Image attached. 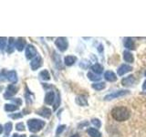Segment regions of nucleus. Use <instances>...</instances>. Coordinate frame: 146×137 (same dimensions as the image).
I'll list each match as a JSON object with an SVG mask.
<instances>
[{"label": "nucleus", "instance_id": "f257e3e1", "mask_svg": "<svg viewBox=\"0 0 146 137\" xmlns=\"http://www.w3.org/2000/svg\"><path fill=\"white\" fill-rule=\"evenodd\" d=\"M111 116L117 122H124L130 118L131 113L124 106H116L111 110Z\"/></svg>", "mask_w": 146, "mask_h": 137}, {"label": "nucleus", "instance_id": "f03ea898", "mask_svg": "<svg viewBox=\"0 0 146 137\" xmlns=\"http://www.w3.org/2000/svg\"><path fill=\"white\" fill-rule=\"evenodd\" d=\"M27 126L31 132H38L44 128L45 122L39 119H30L27 121Z\"/></svg>", "mask_w": 146, "mask_h": 137}, {"label": "nucleus", "instance_id": "7ed1b4c3", "mask_svg": "<svg viewBox=\"0 0 146 137\" xmlns=\"http://www.w3.org/2000/svg\"><path fill=\"white\" fill-rule=\"evenodd\" d=\"M130 91L127 90H116V91H113V92L110 93L108 95H106L104 97V100H113V99H116V98H120V97H123V96H125L127 94H129Z\"/></svg>", "mask_w": 146, "mask_h": 137}, {"label": "nucleus", "instance_id": "20e7f679", "mask_svg": "<svg viewBox=\"0 0 146 137\" xmlns=\"http://www.w3.org/2000/svg\"><path fill=\"white\" fill-rule=\"evenodd\" d=\"M55 45L57 46V48L60 50L61 52L66 51L68 47V40L66 38H58L56 40H55Z\"/></svg>", "mask_w": 146, "mask_h": 137}, {"label": "nucleus", "instance_id": "39448f33", "mask_svg": "<svg viewBox=\"0 0 146 137\" xmlns=\"http://www.w3.org/2000/svg\"><path fill=\"white\" fill-rule=\"evenodd\" d=\"M17 87L14 84H10L7 86L6 92L4 93V98L6 100H10L14 95L17 94Z\"/></svg>", "mask_w": 146, "mask_h": 137}, {"label": "nucleus", "instance_id": "423d86ee", "mask_svg": "<svg viewBox=\"0 0 146 137\" xmlns=\"http://www.w3.org/2000/svg\"><path fill=\"white\" fill-rule=\"evenodd\" d=\"M38 56V51H36V48L33 45H27L26 48V58L27 59H33Z\"/></svg>", "mask_w": 146, "mask_h": 137}, {"label": "nucleus", "instance_id": "0eeeda50", "mask_svg": "<svg viewBox=\"0 0 146 137\" xmlns=\"http://www.w3.org/2000/svg\"><path fill=\"white\" fill-rule=\"evenodd\" d=\"M42 63H43V61H42V58L40 56H36V58H34L30 62V67H31V70H36L38 68H39L41 66H42Z\"/></svg>", "mask_w": 146, "mask_h": 137}, {"label": "nucleus", "instance_id": "6e6552de", "mask_svg": "<svg viewBox=\"0 0 146 137\" xmlns=\"http://www.w3.org/2000/svg\"><path fill=\"white\" fill-rule=\"evenodd\" d=\"M5 79L8 81L12 82V83H16L17 81V74L16 70H9L5 71Z\"/></svg>", "mask_w": 146, "mask_h": 137}, {"label": "nucleus", "instance_id": "1a4fd4ad", "mask_svg": "<svg viewBox=\"0 0 146 137\" xmlns=\"http://www.w3.org/2000/svg\"><path fill=\"white\" fill-rule=\"evenodd\" d=\"M131 70H132V67L131 66L128 65V64H122V65H121L120 67L118 68L117 73H118L119 76H122V75L126 74V73L131 71Z\"/></svg>", "mask_w": 146, "mask_h": 137}, {"label": "nucleus", "instance_id": "9d476101", "mask_svg": "<svg viewBox=\"0 0 146 137\" xmlns=\"http://www.w3.org/2000/svg\"><path fill=\"white\" fill-rule=\"evenodd\" d=\"M55 100H56V97H55L54 91L49 90V91H48L47 93H46V95H45V99H44V102H45L46 104L51 105V104L54 103Z\"/></svg>", "mask_w": 146, "mask_h": 137}, {"label": "nucleus", "instance_id": "9b49d317", "mask_svg": "<svg viewBox=\"0 0 146 137\" xmlns=\"http://www.w3.org/2000/svg\"><path fill=\"white\" fill-rule=\"evenodd\" d=\"M51 110L47 108V107H42V108H40L39 110H38L36 111V114H38V115L40 116H42L46 119H48L50 116H51Z\"/></svg>", "mask_w": 146, "mask_h": 137}, {"label": "nucleus", "instance_id": "f8f14e48", "mask_svg": "<svg viewBox=\"0 0 146 137\" xmlns=\"http://www.w3.org/2000/svg\"><path fill=\"white\" fill-rule=\"evenodd\" d=\"M135 83V78L133 75H129L128 77L122 79L121 84L124 87H131Z\"/></svg>", "mask_w": 146, "mask_h": 137}, {"label": "nucleus", "instance_id": "ddd939ff", "mask_svg": "<svg viewBox=\"0 0 146 137\" xmlns=\"http://www.w3.org/2000/svg\"><path fill=\"white\" fill-rule=\"evenodd\" d=\"M16 49L18 50V51H22L23 49L26 47V40L24 38H18L16 40V44H15Z\"/></svg>", "mask_w": 146, "mask_h": 137}, {"label": "nucleus", "instance_id": "4468645a", "mask_svg": "<svg viewBox=\"0 0 146 137\" xmlns=\"http://www.w3.org/2000/svg\"><path fill=\"white\" fill-rule=\"evenodd\" d=\"M75 102L78 105H80V106H88V100H87V97L84 95L77 96Z\"/></svg>", "mask_w": 146, "mask_h": 137}, {"label": "nucleus", "instance_id": "2eb2a0df", "mask_svg": "<svg viewBox=\"0 0 146 137\" xmlns=\"http://www.w3.org/2000/svg\"><path fill=\"white\" fill-rule=\"evenodd\" d=\"M104 78H105V80L110 81V82H114V81L117 80L116 74L113 71H111V70H107L104 73Z\"/></svg>", "mask_w": 146, "mask_h": 137}, {"label": "nucleus", "instance_id": "dca6fc26", "mask_svg": "<svg viewBox=\"0 0 146 137\" xmlns=\"http://www.w3.org/2000/svg\"><path fill=\"white\" fill-rule=\"evenodd\" d=\"M90 70H91V71H92L93 73H95V74L100 75V74H102V73L103 72L104 68H103L102 65H100V64L95 63V64H93V65L90 67Z\"/></svg>", "mask_w": 146, "mask_h": 137}, {"label": "nucleus", "instance_id": "f3484780", "mask_svg": "<svg viewBox=\"0 0 146 137\" xmlns=\"http://www.w3.org/2000/svg\"><path fill=\"white\" fill-rule=\"evenodd\" d=\"M76 61H77V58L75 56H70H70H66L65 59H64V63H65L66 66L68 67L72 66Z\"/></svg>", "mask_w": 146, "mask_h": 137}, {"label": "nucleus", "instance_id": "a211bd4d", "mask_svg": "<svg viewBox=\"0 0 146 137\" xmlns=\"http://www.w3.org/2000/svg\"><path fill=\"white\" fill-rule=\"evenodd\" d=\"M124 47L127 49H130V50H133L135 49V45L133 40H132L131 38H126L124 39Z\"/></svg>", "mask_w": 146, "mask_h": 137}, {"label": "nucleus", "instance_id": "6ab92c4d", "mask_svg": "<svg viewBox=\"0 0 146 137\" xmlns=\"http://www.w3.org/2000/svg\"><path fill=\"white\" fill-rule=\"evenodd\" d=\"M15 44H16V40L14 38H9L8 39V45H7V53H12L15 49Z\"/></svg>", "mask_w": 146, "mask_h": 137}, {"label": "nucleus", "instance_id": "aec40b11", "mask_svg": "<svg viewBox=\"0 0 146 137\" xmlns=\"http://www.w3.org/2000/svg\"><path fill=\"white\" fill-rule=\"evenodd\" d=\"M87 134H88L90 137H102V134L95 128H89L87 130Z\"/></svg>", "mask_w": 146, "mask_h": 137}, {"label": "nucleus", "instance_id": "412c9836", "mask_svg": "<svg viewBox=\"0 0 146 137\" xmlns=\"http://www.w3.org/2000/svg\"><path fill=\"white\" fill-rule=\"evenodd\" d=\"M123 59L128 62V63H132L134 61V59H133V56H132V54L129 51H125L123 52Z\"/></svg>", "mask_w": 146, "mask_h": 137}, {"label": "nucleus", "instance_id": "4be33fe9", "mask_svg": "<svg viewBox=\"0 0 146 137\" xmlns=\"http://www.w3.org/2000/svg\"><path fill=\"white\" fill-rule=\"evenodd\" d=\"M18 106H17V105L13 104V103H9V104H5V111L6 112H15V111H17L18 110Z\"/></svg>", "mask_w": 146, "mask_h": 137}, {"label": "nucleus", "instance_id": "5701e85b", "mask_svg": "<svg viewBox=\"0 0 146 137\" xmlns=\"http://www.w3.org/2000/svg\"><path fill=\"white\" fill-rule=\"evenodd\" d=\"M87 76H88V78H89V80H92V81H100V80H102V77H100V75L95 74V73H93L92 71L88 72V74H87Z\"/></svg>", "mask_w": 146, "mask_h": 137}, {"label": "nucleus", "instance_id": "b1692460", "mask_svg": "<svg viewBox=\"0 0 146 137\" xmlns=\"http://www.w3.org/2000/svg\"><path fill=\"white\" fill-rule=\"evenodd\" d=\"M12 122H7L6 124L4 126V131H5V136L4 137H8L9 134H10V132L12 131Z\"/></svg>", "mask_w": 146, "mask_h": 137}, {"label": "nucleus", "instance_id": "393cba45", "mask_svg": "<svg viewBox=\"0 0 146 137\" xmlns=\"http://www.w3.org/2000/svg\"><path fill=\"white\" fill-rule=\"evenodd\" d=\"M91 87L95 90H103L105 87H106V85H105V82H96V83H93L92 85H91Z\"/></svg>", "mask_w": 146, "mask_h": 137}, {"label": "nucleus", "instance_id": "a878e982", "mask_svg": "<svg viewBox=\"0 0 146 137\" xmlns=\"http://www.w3.org/2000/svg\"><path fill=\"white\" fill-rule=\"evenodd\" d=\"M39 77L43 80H50V74L47 70H44L39 73Z\"/></svg>", "mask_w": 146, "mask_h": 137}, {"label": "nucleus", "instance_id": "bb28decb", "mask_svg": "<svg viewBox=\"0 0 146 137\" xmlns=\"http://www.w3.org/2000/svg\"><path fill=\"white\" fill-rule=\"evenodd\" d=\"M53 59H54L55 64H56L58 68H62V67H61V59H60V57H59L56 52H54Z\"/></svg>", "mask_w": 146, "mask_h": 137}, {"label": "nucleus", "instance_id": "cd10ccee", "mask_svg": "<svg viewBox=\"0 0 146 137\" xmlns=\"http://www.w3.org/2000/svg\"><path fill=\"white\" fill-rule=\"evenodd\" d=\"M6 45H7V38H0V49H4L6 48Z\"/></svg>", "mask_w": 146, "mask_h": 137}, {"label": "nucleus", "instance_id": "c85d7f7f", "mask_svg": "<svg viewBox=\"0 0 146 137\" xmlns=\"http://www.w3.org/2000/svg\"><path fill=\"white\" fill-rule=\"evenodd\" d=\"M56 102L54 103V107H53V110L55 111V110H57L58 107L59 106V104H60V96H59V93H58L57 95V98H56Z\"/></svg>", "mask_w": 146, "mask_h": 137}, {"label": "nucleus", "instance_id": "c756f323", "mask_svg": "<svg viewBox=\"0 0 146 137\" xmlns=\"http://www.w3.org/2000/svg\"><path fill=\"white\" fill-rule=\"evenodd\" d=\"M91 123H92V124L95 127H97V128H100V126H102V122H100V121L99 120V119H96V118H94V119L91 120Z\"/></svg>", "mask_w": 146, "mask_h": 137}, {"label": "nucleus", "instance_id": "7c9ffc66", "mask_svg": "<svg viewBox=\"0 0 146 137\" xmlns=\"http://www.w3.org/2000/svg\"><path fill=\"white\" fill-rule=\"evenodd\" d=\"M16 129L17 131H24L25 130V124L23 122H18L16 124Z\"/></svg>", "mask_w": 146, "mask_h": 137}, {"label": "nucleus", "instance_id": "2f4dec72", "mask_svg": "<svg viewBox=\"0 0 146 137\" xmlns=\"http://www.w3.org/2000/svg\"><path fill=\"white\" fill-rule=\"evenodd\" d=\"M66 128V125H59L58 128H57V131H56V134L57 135H59L60 134H62V132L65 130Z\"/></svg>", "mask_w": 146, "mask_h": 137}, {"label": "nucleus", "instance_id": "473e14b6", "mask_svg": "<svg viewBox=\"0 0 146 137\" xmlns=\"http://www.w3.org/2000/svg\"><path fill=\"white\" fill-rule=\"evenodd\" d=\"M9 117L12 118V119H18V118H22L23 117V114L21 112H18V113H14V114H10Z\"/></svg>", "mask_w": 146, "mask_h": 137}, {"label": "nucleus", "instance_id": "72a5a7b5", "mask_svg": "<svg viewBox=\"0 0 146 137\" xmlns=\"http://www.w3.org/2000/svg\"><path fill=\"white\" fill-rule=\"evenodd\" d=\"M13 102L15 105H17V106L19 107L20 105L22 104V100L20 98H16V99H13Z\"/></svg>", "mask_w": 146, "mask_h": 137}, {"label": "nucleus", "instance_id": "f704fd0d", "mask_svg": "<svg viewBox=\"0 0 146 137\" xmlns=\"http://www.w3.org/2000/svg\"><path fill=\"white\" fill-rule=\"evenodd\" d=\"M87 125H89V122H87V121H85L84 122H80V124H79V126H78V127H79V128H80V129H81V127H82V128H83L84 126H87Z\"/></svg>", "mask_w": 146, "mask_h": 137}, {"label": "nucleus", "instance_id": "c9c22d12", "mask_svg": "<svg viewBox=\"0 0 146 137\" xmlns=\"http://www.w3.org/2000/svg\"><path fill=\"white\" fill-rule=\"evenodd\" d=\"M12 137H27L26 134H13Z\"/></svg>", "mask_w": 146, "mask_h": 137}, {"label": "nucleus", "instance_id": "e433bc0d", "mask_svg": "<svg viewBox=\"0 0 146 137\" xmlns=\"http://www.w3.org/2000/svg\"><path fill=\"white\" fill-rule=\"evenodd\" d=\"M143 90H146V80H144V82H143Z\"/></svg>", "mask_w": 146, "mask_h": 137}, {"label": "nucleus", "instance_id": "4c0bfd02", "mask_svg": "<svg viewBox=\"0 0 146 137\" xmlns=\"http://www.w3.org/2000/svg\"><path fill=\"white\" fill-rule=\"evenodd\" d=\"M98 49H99V51H100V52H102V45H100Z\"/></svg>", "mask_w": 146, "mask_h": 137}, {"label": "nucleus", "instance_id": "58836bf2", "mask_svg": "<svg viewBox=\"0 0 146 137\" xmlns=\"http://www.w3.org/2000/svg\"><path fill=\"white\" fill-rule=\"evenodd\" d=\"M3 131H4V128H3L1 125H0V134H1V132H2Z\"/></svg>", "mask_w": 146, "mask_h": 137}, {"label": "nucleus", "instance_id": "ea45409f", "mask_svg": "<svg viewBox=\"0 0 146 137\" xmlns=\"http://www.w3.org/2000/svg\"><path fill=\"white\" fill-rule=\"evenodd\" d=\"M71 137H80V135L79 134H74V135H72Z\"/></svg>", "mask_w": 146, "mask_h": 137}, {"label": "nucleus", "instance_id": "a19ab883", "mask_svg": "<svg viewBox=\"0 0 146 137\" xmlns=\"http://www.w3.org/2000/svg\"><path fill=\"white\" fill-rule=\"evenodd\" d=\"M30 137H38L36 135H32V136H30Z\"/></svg>", "mask_w": 146, "mask_h": 137}, {"label": "nucleus", "instance_id": "79ce46f5", "mask_svg": "<svg viewBox=\"0 0 146 137\" xmlns=\"http://www.w3.org/2000/svg\"><path fill=\"white\" fill-rule=\"evenodd\" d=\"M144 76H145V77H146V71H145V72H144Z\"/></svg>", "mask_w": 146, "mask_h": 137}]
</instances>
